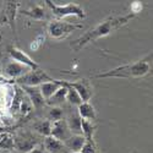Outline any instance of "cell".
<instances>
[{"label": "cell", "instance_id": "15", "mask_svg": "<svg viewBox=\"0 0 153 153\" xmlns=\"http://www.w3.org/2000/svg\"><path fill=\"white\" fill-rule=\"evenodd\" d=\"M61 87L59 80H53V81H50V82H44L39 86V91H41V94L42 97L44 98V100L47 102L50 97H52L59 88Z\"/></svg>", "mask_w": 153, "mask_h": 153}, {"label": "cell", "instance_id": "28", "mask_svg": "<svg viewBox=\"0 0 153 153\" xmlns=\"http://www.w3.org/2000/svg\"><path fill=\"white\" fill-rule=\"evenodd\" d=\"M30 153H47L45 151H44V148H43V146L42 147H39V146H36Z\"/></svg>", "mask_w": 153, "mask_h": 153}, {"label": "cell", "instance_id": "32", "mask_svg": "<svg viewBox=\"0 0 153 153\" xmlns=\"http://www.w3.org/2000/svg\"><path fill=\"white\" fill-rule=\"evenodd\" d=\"M7 153H12V152H7Z\"/></svg>", "mask_w": 153, "mask_h": 153}, {"label": "cell", "instance_id": "14", "mask_svg": "<svg viewBox=\"0 0 153 153\" xmlns=\"http://www.w3.org/2000/svg\"><path fill=\"white\" fill-rule=\"evenodd\" d=\"M86 142V138L82 136V135H71L64 145H65L66 149L70 151V153H74V152H80Z\"/></svg>", "mask_w": 153, "mask_h": 153}, {"label": "cell", "instance_id": "24", "mask_svg": "<svg viewBox=\"0 0 153 153\" xmlns=\"http://www.w3.org/2000/svg\"><path fill=\"white\" fill-rule=\"evenodd\" d=\"M80 152L81 153H99L98 148L96 146V142H88V141L85 142V145Z\"/></svg>", "mask_w": 153, "mask_h": 153}, {"label": "cell", "instance_id": "18", "mask_svg": "<svg viewBox=\"0 0 153 153\" xmlns=\"http://www.w3.org/2000/svg\"><path fill=\"white\" fill-rule=\"evenodd\" d=\"M33 129L45 137L50 136V129H52V121L50 120H39L33 124Z\"/></svg>", "mask_w": 153, "mask_h": 153}, {"label": "cell", "instance_id": "26", "mask_svg": "<svg viewBox=\"0 0 153 153\" xmlns=\"http://www.w3.org/2000/svg\"><path fill=\"white\" fill-rule=\"evenodd\" d=\"M43 41H44V36H38V37H37V39H34V41L32 42V44H31V49H32V50L39 49V47L44 43Z\"/></svg>", "mask_w": 153, "mask_h": 153}, {"label": "cell", "instance_id": "11", "mask_svg": "<svg viewBox=\"0 0 153 153\" xmlns=\"http://www.w3.org/2000/svg\"><path fill=\"white\" fill-rule=\"evenodd\" d=\"M21 90L26 92L31 104L34 109H41L45 104V100L41 94L39 87H21Z\"/></svg>", "mask_w": 153, "mask_h": 153}, {"label": "cell", "instance_id": "10", "mask_svg": "<svg viewBox=\"0 0 153 153\" xmlns=\"http://www.w3.org/2000/svg\"><path fill=\"white\" fill-rule=\"evenodd\" d=\"M38 145V141L33 138L31 135H23V136H17L14 138V147H16L21 152H31L36 146Z\"/></svg>", "mask_w": 153, "mask_h": 153}, {"label": "cell", "instance_id": "8", "mask_svg": "<svg viewBox=\"0 0 153 153\" xmlns=\"http://www.w3.org/2000/svg\"><path fill=\"white\" fill-rule=\"evenodd\" d=\"M50 136L59 140L61 142H65L66 140L71 136V132L68 127L66 120H56L52 121V129H50Z\"/></svg>", "mask_w": 153, "mask_h": 153}, {"label": "cell", "instance_id": "2", "mask_svg": "<svg viewBox=\"0 0 153 153\" xmlns=\"http://www.w3.org/2000/svg\"><path fill=\"white\" fill-rule=\"evenodd\" d=\"M152 69V54L134 62L120 65L111 70L94 75L96 79H140L149 74Z\"/></svg>", "mask_w": 153, "mask_h": 153}, {"label": "cell", "instance_id": "21", "mask_svg": "<svg viewBox=\"0 0 153 153\" xmlns=\"http://www.w3.org/2000/svg\"><path fill=\"white\" fill-rule=\"evenodd\" d=\"M21 14L26 15V16H30L33 20H43L45 17L44 9L41 7V6H34V7L30 9V10H22Z\"/></svg>", "mask_w": 153, "mask_h": 153}, {"label": "cell", "instance_id": "22", "mask_svg": "<svg viewBox=\"0 0 153 153\" xmlns=\"http://www.w3.org/2000/svg\"><path fill=\"white\" fill-rule=\"evenodd\" d=\"M14 148V138L10 132L0 134V149H12Z\"/></svg>", "mask_w": 153, "mask_h": 153}, {"label": "cell", "instance_id": "27", "mask_svg": "<svg viewBox=\"0 0 153 153\" xmlns=\"http://www.w3.org/2000/svg\"><path fill=\"white\" fill-rule=\"evenodd\" d=\"M141 10H142L141 3H140V1H134V3H132V5H131V11H132L134 15L138 14V12H141Z\"/></svg>", "mask_w": 153, "mask_h": 153}, {"label": "cell", "instance_id": "23", "mask_svg": "<svg viewBox=\"0 0 153 153\" xmlns=\"http://www.w3.org/2000/svg\"><path fill=\"white\" fill-rule=\"evenodd\" d=\"M23 93L21 92V88H17V92L15 93L14 96V102H12V107H11V111H14V113H17L20 111V108H21V104H22V100H23Z\"/></svg>", "mask_w": 153, "mask_h": 153}, {"label": "cell", "instance_id": "3", "mask_svg": "<svg viewBox=\"0 0 153 153\" xmlns=\"http://www.w3.org/2000/svg\"><path fill=\"white\" fill-rule=\"evenodd\" d=\"M44 3L50 9V11L53 12V15L56 17V20H61L68 16H76L82 20V19H86L87 16L85 9L79 4L69 3L66 5H58V4H54L53 1H50V0H45Z\"/></svg>", "mask_w": 153, "mask_h": 153}, {"label": "cell", "instance_id": "12", "mask_svg": "<svg viewBox=\"0 0 153 153\" xmlns=\"http://www.w3.org/2000/svg\"><path fill=\"white\" fill-rule=\"evenodd\" d=\"M43 148L47 153H64L66 149L64 142L59 141V140H56L52 136H48L44 138Z\"/></svg>", "mask_w": 153, "mask_h": 153}, {"label": "cell", "instance_id": "17", "mask_svg": "<svg viewBox=\"0 0 153 153\" xmlns=\"http://www.w3.org/2000/svg\"><path fill=\"white\" fill-rule=\"evenodd\" d=\"M68 127L71 135H82V126H81V118L79 115H71L66 120Z\"/></svg>", "mask_w": 153, "mask_h": 153}, {"label": "cell", "instance_id": "6", "mask_svg": "<svg viewBox=\"0 0 153 153\" xmlns=\"http://www.w3.org/2000/svg\"><path fill=\"white\" fill-rule=\"evenodd\" d=\"M66 83L79 93L82 103L83 102H90V99L93 96V87L87 79H81L77 81H71V82L66 81Z\"/></svg>", "mask_w": 153, "mask_h": 153}, {"label": "cell", "instance_id": "25", "mask_svg": "<svg viewBox=\"0 0 153 153\" xmlns=\"http://www.w3.org/2000/svg\"><path fill=\"white\" fill-rule=\"evenodd\" d=\"M49 117L52 118V121H56V120H61L62 119V110L58 107H53L49 111Z\"/></svg>", "mask_w": 153, "mask_h": 153}, {"label": "cell", "instance_id": "13", "mask_svg": "<svg viewBox=\"0 0 153 153\" xmlns=\"http://www.w3.org/2000/svg\"><path fill=\"white\" fill-rule=\"evenodd\" d=\"M77 115L86 121H93L96 119V109L90 102H83L77 107Z\"/></svg>", "mask_w": 153, "mask_h": 153}, {"label": "cell", "instance_id": "9", "mask_svg": "<svg viewBox=\"0 0 153 153\" xmlns=\"http://www.w3.org/2000/svg\"><path fill=\"white\" fill-rule=\"evenodd\" d=\"M28 71H31L30 68L22 65V64H20V62H16V61L7 62L5 65V68H4V74H5L6 77L15 79V80L22 77V76L26 75Z\"/></svg>", "mask_w": 153, "mask_h": 153}, {"label": "cell", "instance_id": "29", "mask_svg": "<svg viewBox=\"0 0 153 153\" xmlns=\"http://www.w3.org/2000/svg\"><path fill=\"white\" fill-rule=\"evenodd\" d=\"M10 132V127H0V134H5Z\"/></svg>", "mask_w": 153, "mask_h": 153}, {"label": "cell", "instance_id": "16", "mask_svg": "<svg viewBox=\"0 0 153 153\" xmlns=\"http://www.w3.org/2000/svg\"><path fill=\"white\" fill-rule=\"evenodd\" d=\"M59 82H60V80H59ZM60 85H61V82H60ZM66 94H68V88H66V86L61 85V87L45 102V103L49 104V105H53V107L59 105V104L64 103V102L66 100Z\"/></svg>", "mask_w": 153, "mask_h": 153}, {"label": "cell", "instance_id": "19", "mask_svg": "<svg viewBox=\"0 0 153 153\" xmlns=\"http://www.w3.org/2000/svg\"><path fill=\"white\" fill-rule=\"evenodd\" d=\"M81 126H82V136L88 142H94L93 140V132H94V125L92 121H86L81 119Z\"/></svg>", "mask_w": 153, "mask_h": 153}, {"label": "cell", "instance_id": "5", "mask_svg": "<svg viewBox=\"0 0 153 153\" xmlns=\"http://www.w3.org/2000/svg\"><path fill=\"white\" fill-rule=\"evenodd\" d=\"M54 79L43 71L42 69H37V70H31L26 75H23L22 77L17 79L16 82L21 87H39L44 82H50Z\"/></svg>", "mask_w": 153, "mask_h": 153}, {"label": "cell", "instance_id": "30", "mask_svg": "<svg viewBox=\"0 0 153 153\" xmlns=\"http://www.w3.org/2000/svg\"><path fill=\"white\" fill-rule=\"evenodd\" d=\"M74 153H81V152H74Z\"/></svg>", "mask_w": 153, "mask_h": 153}, {"label": "cell", "instance_id": "31", "mask_svg": "<svg viewBox=\"0 0 153 153\" xmlns=\"http://www.w3.org/2000/svg\"><path fill=\"white\" fill-rule=\"evenodd\" d=\"M132 153H137V152H136V151H134V152H132Z\"/></svg>", "mask_w": 153, "mask_h": 153}, {"label": "cell", "instance_id": "4", "mask_svg": "<svg viewBox=\"0 0 153 153\" xmlns=\"http://www.w3.org/2000/svg\"><path fill=\"white\" fill-rule=\"evenodd\" d=\"M83 26L80 23H70L61 20H53L48 25V34L50 38L55 41L65 39L68 36H70L76 30H82Z\"/></svg>", "mask_w": 153, "mask_h": 153}, {"label": "cell", "instance_id": "20", "mask_svg": "<svg viewBox=\"0 0 153 153\" xmlns=\"http://www.w3.org/2000/svg\"><path fill=\"white\" fill-rule=\"evenodd\" d=\"M60 82H61V85L66 86V88H68L66 100H69V103H70V104H72V105H77V107H79V105L82 103V100H81V98H80L79 93L76 92L72 87H70V86L66 83V81H60Z\"/></svg>", "mask_w": 153, "mask_h": 153}, {"label": "cell", "instance_id": "1", "mask_svg": "<svg viewBox=\"0 0 153 153\" xmlns=\"http://www.w3.org/2000/svg\"><path fill=\"white\" fill-rule=\"evenodd\" d=\"M135 17L134 14H127V15H111L107 19H104L102 22H99L97 26L85 34H82L80 38L75 39L70 45L74 52H80L82 48H85L87 44H90L92 42H96L97 39L104 38L109 34H111L114 31H117L124 26H126L132 19Z\"/></svg>", "mask_w": 153, "mask_h": 153}, {"label": "cell", "instance_id": "7", "mask_svg": "<svg viewBox=\"0 0 153 153\" xmlns=\"http://www.w3.org/2000/svg\"><path fill=\"white\" fill-rule=\"evenodd\" d=\"M7 52H9L10 58L12 59V61L20 62V64H22V65L30 68L31 70H37V69H39V65H38V64H37L33 59H31V58H30L26 53H25V52H22L21 49H19V48H16V47L10 45V47L7 48Z\"/></svg>", "mask_w": 153, "mask_h": 153}]
</instances>
